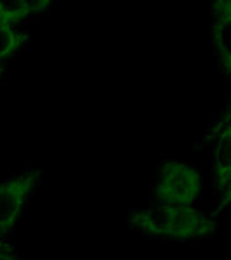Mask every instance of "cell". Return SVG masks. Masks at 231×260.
<instances>
[{"label": "cell", "instance_id": "6da1fadb", "mask_svg": "<svg viewBox=\"0 0 231 260\" xmlns=\"http://www.w3.org/2000/svg\"><path fill=\"white\" fill-rule=\"evenodd\" d=\"M132 229L150 238L176 241L198 240L214 235L219 224L193 206L156 205L131 211Z\"/></svg>", "mask_w": 231, "mask_h": 260}, {"label": "cell", "instance_id": "30bf717a", "mask_svg": "<svg viewBox=\"0 0 231 260\" xmlns=\"http://www.w3.org/2000/svg\"><path fill=\"white\" fill-rule=\"evenodd\" d=\"M5 244H7V243L2 239V238H0V246H3V245H5Z\"/></svg>", "mask_w": 231, "mask_h": 260}, {"label": "cell", "instance_id": "3957f363", "mask_svg": "<svg viewBox=\"0 0 231 260\" xmlns=\"http://www.w3.org/2000/svg\"><path fill=\"white\" fill-rule=\"evenodd\" d=\"M41 170H30L0 182V237L12 231L40 181Z\"/></svg>", "mask_w": 231, "mask_h": 260}, {"label": "cell", "instance_id": "52a82bcc", "mask_svg": "<svg viewBox=\"0 0 231 260\" xmlns=\"http://www.w3.org/2000/svg\"><path fill=\"white\" fill-rule=\"evenodd\" d=\"M29 40V36L15 30L0 26V63L13 57Z\"/></svg>", "mask_w": 231, "mask_h": 260}, {"label": "cell", "instance_id": "9c48e42d", "mask_svg": "<svg viewBox=\"0 0 231 260\" xmlns=\"http://www.w3.org/2000/svg\"><path fill=\"white\" fill-rule=\"evenodd\" d=\"M3 73H4V67H3V63H0V79H2Z\"/></svg>", "mask_w": 231, "mask_h": 260}, {"label": "cell", "instance_id": "ba28073f", "mask_svg": "<svg viewBox=\"0 0 231 260\" xmlns=\"http://www.w3.org/2000/svg\"><path fill=\"white\" fill-rule=\"evenodd\" d=\"M0 260H19L10 250V246L5 244L0 246Z\"/></svg>", "mask_w": 231, "mask_h": 260}, {"label": "cell", "instance_id": "8992f818", "mask_svg": "<svg viewBox=\"0 0 231 260\" xmlns=\"http://www.w3.org/2000/svg\"><path fill=\"white\" fill-rule=\"evenodd\" d=\"M50 0H0V26L14 28L51 6Z\"/></svg>", "mask_w": 231, "mask_h": 260}, {"label": "cell", "instance_id": "277c9868", "mask_svg": "<svg viewBox=\"0 0 231 260\" xmlns=\"http://www.w3.org/2000/svg\"><path fill=\"white\" fill-rule=\"evenodd\" d=\"M213 176L214 185L222 195L218 211L225 209L231 200V113L230 107L213 129Z\"/></svg>", "mask_w": 231, "mask_h": 260}, {"label": "cell", "instance_id": "5b68a950", "mask_svg": "<svg viewBox=\"0 0 231 260\" xmlns=\"http://www.w3.org/2000/svg\"><path fill=\"white\" fill-rule=\"evenodd\" d=\"M211 39L215 57L223 73H231V3L215 0L211 7Z\"/></svg>", "mask_w": 231, "mask_h": 260}, {"label": "cell", "instance_id": "7a4b0ae2", "mask_svg": "<svg viewBox=\"0 0 231 260\" xmlns=\"http://www.w3.org/2000/svg\"><path fill=\"white\" fill-rule=\"evenodd\" d=\"M203 189V176L183 161H165L159 171L153 195L161 205L193 206Z\"/></svg>", "mask_w": 231, "mask_h": 260}]
</instances>
